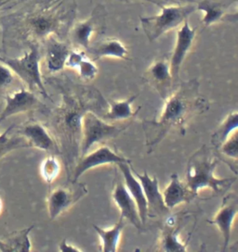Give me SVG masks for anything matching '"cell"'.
<instances>
[{"label": "cell", "instance_id": "obj_26", "mask_svg": "<svg viewBox=\"0 0 238 252\" xmlns=\"http://www.w3.org/2000/svg\"><path fill=\"white\" fill-rule=\"evenodd\" d=\"M34 225L11 234L4 240H0V251L5 252H29L32 250V243L29 234Z\"/></svg>", "mask_w": 238, "mask_h": 252}, {"label": "cell", "instance_id": "obj_14", "mask_svg": "<svg viewBox=\"0 0 238 252\" xmlns=\"http://www.w3.org/2000/svg\"><path fill=\"white\" fill-rule=\"evenodd\" d=\"M130 168L133 174L137 177L143 187L144 196L147 201L148 217H164L170 213V210L167 208L162 193L159 190V180L156 176H150L146 171L143 173H139L134 170L130 164Z\"/></svg>", "mask_w": 238, "mask_h": 252}, {"label": "cell", "instance_id": "obj_22", "mask_svg": "<svg viewBox=\"0 0 238 252\" xmlns=\"http://www.w3.org/2000/svg\"><path fill=\"white\" fill-rule=\"evenodd\" d=\"M176 219L168 218L159 237V252H184L188 244H184L181 237V225L176 224Z\"/></svg>", "mask_w": 238, "mask_h": 252}, {"label": "cell", "instance_id": "obj_18", "mask_svg": "<svg viewBox=\"0 0 238 252\" xmlns=\"http://www.w3.org/2000/svg\"><path fill=\"white\" fill-rule=\"evenodd\" d=\"M42 45L45 47V63L48 72L57 73L63 71L65 68L66 60L71 52L70 43L51 35Z\"/></svg>", "mask_w": 238, "mask_h": 252}, {"label": "cell", "instance_id": "obj_10", "mask_svg": "<svg viewBox=\"0 0 238 252\" xmlns=\"http://www.w3.org/2000/svg\"><path fill=\"white\" fill-rule=\"evenodd\" d=\"M119 163H131V160L122 155H119L116 151L107 146H102L91 152H87L84 156L79 158L78 163L72 172L70 182H78L81 175L88 170H91L99 166Z\"/></svg>", "mask_w": 238, "mask_h": 252}, {"label": "cell", "instance_id": "obj_2", "mask_svg": "<svg viewBox=\"0 0 238 252\" xmlns=\"http://www.w3.org/2000/svg\"><path fill=\"white\" fill-rule=\"evenodd\" d=\"M76 0H33L15 12L0 17L4 38L12 35L28 46L42 45L51 35L67 41L77 17Z\"/></svg>", "mask_w": 238, "mask_h": 252}, {"label": "cell", "instance_id": "obj_34", "mask_svg": "<svg viewBox=\"0 0 238 252\" xmlns=\"http://www.w3.org/2000/svg\"><path fill=\"white\" fill-rule=\"evenodd\" d=\"M59 251L62 252H82L80 249H78L76 246H73L67 242V240L64 238L59 244Z\"/></svg>", "mask_w": 238, "mask_h": 252}, {"label": "cell", "instance_id": "obj_36", "mask_svg": "<svg viewBox=\"0 0 238 252\" xmlns=\"http://www.w3.org/2000/svg\"><path fill=\"white\" fill-rule=\"evenodd\" d=\"M1 208H2V204H1V200H0V211H1Z\"/></svg>", "mask_w": 238, "mask_h": 252}, {"label": "cell", "instance_id": "obj_23", "mask_svg": "<svg viewBox=\"0 0 238 252\" xmlns=\"http://www.w3.org/2000/svg\"><path fill=\"white\" fill-rule=\"evenodd\" d=\"M87 52L93 58V60L103 58H117L127 60L128 54L125 45L116 38L102 40L95 45L88 47Z\"/></svg>", "mask_w": 238, "mask_h": 252}, {"label": "cell", "instance_id": "obj_24", "mask_svg": "<svg viewBox=\"0 0 238 252\" xmlns=\"http://www.w3.org/2000/svg\"><path fill=\"white\" fill-rule=\"evenodd\" d=\"M139 94L132 95L125 100L116 101L113 100L108 103V110L103 113L102 118L110 122H119V121H127L134 118L136 114L140 111L141 108L134 111L132 110V103L134 102Z\"/></svg>", "mask_w": 238, "mask_h": 252}, {"label": "cell", "instance_id": "obj_8", "mask_svg": "<svg viewBox=\"0 0 238 252\" xmlns=\"http://www.w3.org/2000/svg\"><path fill=\"white\" fill-rule=\"evenodd\" d=\"M87 194V185L78 182H71L69 186L54 188L49 192L47 198L48 216L50 220H55L59 215L78 203Z\"/></svg>", "mask_w": 238, "mask_h": 252}, {"label": "cell", "instance_id": "obj_19", "mask_svg": "<svg viewBox=\"0 0 238 252\" xmlns=\"http://www.w3.org/2000/svg\"><path fill=\"white\" fill-rule=\"evenodd\" d=\"M130 164L131 163H119L117 165L119 167V170L122 175L123 181L126 185V188L128 190V192L130 193L131 197H133V199L135 200L140 218L144 225L148 219L147 201H146V198L144 196L143 187H142L140 181L137 179V177L132 173Z\"/></svg>", "mask_w": 238, "mask_h": 252}, {"label": "cell", "instance_id": "obj_21", "mask_svg": "<svg viewBox=\"0 0 238 252\" xmlns=\"http://www.w3.org/2000/svg\"><path fill=\"white\" fill-rule=\"evenodd\" d=\"M238 0H199L197 3V10L204 12L202 24L210 26L223 20Z\"/></svg>", "mask_w": 238, "mask_h": 252}, {"label": "cell", "instance_id": "obj_16", "mask_svg": "<svg viewBox=\"0 0 238 252\" xmlns=\"http://www.w3.org/2000/svg\"><path fill=\"white\" fill-rule=\"evenodd\" d=\"M112 197L120 210V216L127 221H129L139 231H143L144 225L140 218L135 200L131 197L123 181V178L121 179L118 172L116 173V180L112 192Z\"/></svg>", "mask_w": 238, "mask_h": 252}, {"label": "cell", "instance_id": "obj_37", "mask_svg": "<svg viewBox=\"0 0 238 252\" xmlns=\"http://www.w3.org/2000/svg\"><path fill=\"white\" fill-rule=\"evenodd\" d=\"M188 1H190V0H188Z\"/></svg>", "mask_w": 238, "mask_h": 252}, {"label": "cell", "instance_id": "obj_30", "mask_svg": "<svg viewBox=\"0 0 238 252\" xmlns=\"http://www.w3.org/2000/svg\"><path fill=\"white\" fill-rule=\"evenodd\" d=\"M217 155L219 158L225 157L231 159L238 160V131L222 143V145L217 149Z\"/></svg>", "mask_w": 238, "mask_h": 252}, {"label": "cell", "instance_id": "obj_27", "mask_svg": "<svg viewBox=\"0 0 238 252\" xmlns=\"http://www.w3.org/2000/svg\"><path fill=\"white\" fill-rule=\"evenodd\" d=\"M238 111L231 112L222 121V124L216 129V131L211 136L210 141L215 150H217L222 143L230 136L231 134L238 131Z\"/></svg>", "mask_w": 238, "mask_h": 252}, {"label": "cell", "instance_id": "obj_11", "mask_svg": "<svg viewBox=\"0 0 238 252\" xmlns=\"http://www.w3.org/2000/svg\"><path fill=\"white\" fill-rule=\"evenodd\" d=\"M5 107L0 112V124L6 119L20 113L46 110L45 105L40 101L35 93L25 87L8 92L5 94Z\"/></svg>", "mask_w": 238, "mask_h": 252}, {"label": "cell", "instance_id": "obj_17", "mask_svg": "<svg viewBox=\"0 0 238 252\" xmlns=\"http://www.w3.org/2000/svg\"><path fill=\"white\" fill-rule=\"evenodd\" d=\"M238 213V195L235 193H231L223 197L222 205L219 211L215 214L213 219L207 220L209 224L216 225L222 234L223 239L222 251H226L230 243L232 227L234 220L237 218Z\"/></svg>", "mask_w": 238, "mask_h": 252}, {"label": "cell", "instance_id": "obj_3", "mask_svg": "<svg viewBox=\"0 0 238 252\" xmlns=\"http://www.w3.org/2000/svg\"><path fill=\"white\" fill-rule=\"evenodd\" d=\"M209 109L210 104L200 94L197 79L178 84V87L165 100L164 109L159 119L143 122L148 153H152L170 132L184 133L185 126L190 120Z\"/></svg>", "mask_w": 238, "mask_h": 252}, {"label": "cell", "instance_id": "obj_31", "mask_svg": "<svg viewBox=\"0 0 238 252\" xmlns=\"http://www.w3.org/2000/svg\"><path fill=\"white\" fill-rule=\"evenodd\" d=\"M79 71L80 78L84 82H90L98 75V67L93 60H91L88 56L86 55L80 62L79 66L76 69Z\"/></svg>", "mask_w": 238, "mask_h": 252}, {"label": "cell", "instance_id": "obj_5", "mask_svg": "<svg viewBox=\"0 0 238 252\" xmlns=\"http://www.w3.org/2000/svg\"><path fill=\"white\" fill-rule=\"evenodd\" d=\"M29 50L26 51L24 55L19 58H3L0 57V63H4L8 66L11 71L14 72L16 77L20 79L26 88L35 91L39 90L40 94L45 98L50 99L46 90L44 81L42 78V73L40 69V45H30L28 46Z\"/></svg>", "mask_w": 238, "mask_h": 252}, {"label": "cell", "instance_id": "obj_6", "mask_svg": "<svg viewBox=\"0 0 238 252\" xmlns=\"http://www.w3.org/2000/svg\"><path fill=\"white\" fill-rule=\"evenodd\" d=\"M159 15L141 17L143 32L150 42L159 39L167 32L181 26L189 16L197 11V4L162 6Z\"/></svg>", "mask_w": 238, "mask_h": 252}, {"label": "cell", "instance_id": "obj_33", "mask_svg": "<svg viewBox=\"0 0 238 252\" xmlns=\"http://www.w3.org/2000/svg\"><path fill=\"white\" fill-rule=\"evenodd\" d=\"M26 0H0V16Z\"/></svg>", "mask_w": 238, "mask_h": 252}, {"label": "cell", "instance_id": "obj_13", "mask_svg": "<svg viewBox=\"0 0 238 252\" xmlns=\"http://www.w3.org/2000/svg\"><path fill=\"white\" fill-rule=\"evenodd\" d=\"M143 78L157 90L164 101L173 92L176 86L170 71L169 61L167 59L155 61L144 72Z\"/></svg>", "mask_w": 238, "mask_h": 252}, {"label": "cell", "instance_id": "obj_7", "mask_svg": "<svg viewBox=\"0 0 238 252\" xmlns=\"http://www.w3.org/2000/svg\"><path fill=\"white\" fill-rule=\"evenodd\" d=\"M130 123L113 125L105 122L94 111H87L82 120L80 157L87 154L98 143L118 137L127 129Z\"/></svg>", "mask_w": 238, "mask_h": 252}, {"label": "cell", "instance_id": "obj_28", "mask_svg": "<svg viewBox=\"0 0 238 252\" xmlns=\"http://www.w3.org/2000/svg\"><path fill=\"white\" fill-rule=\"evenodd\" d=\"M14 126H10L4 134H0V158L5 157L8 153L19 149H30L29 143L22 135L9 136L8 133Z\"/></svg>", "mask_w": 238, "mask_h": 252}, {"label": "cell", "instance_id": "obj_4", "mask_svg": "<svg viewBox=\"0 0 238 252\" xmlns=\"http://www.w3.org/2000/svg\"><path fill=\"white\" fill-rule=\"evenodd\" d=\"M221 159L212 150L204 145L190 158L185 184L198 196L200 190L209 189L215 196L225 194L236 183L237 178H217L215 170Z\"/></svg>", "mask_w": 238, "mask_h": 252}, {"label": "cell", "instance_id": "obj_1", "mask_svg": "<svg viewBox=\"0 0 238 252\" xmlns=\"http://www.w3.org/2000/svg\"><path fill=\"white\" fill-rule=\"evenodd\" d=\"M48 81L62 94V103L52 112L50 128L70 180L72 172L80 158L83 117L89 110L102 115L108 108V103L95 87L77 85L70 79L50 78Z\"/></svg>", "mask_w": 238, "mask_h": 252}, {"label": "cell", "instance_id": "obj_25", "mask_svg": "<svg viewBox=\"0 0 238 252\" xmlns=\"http://www.w3.org/2000/svg\"><path fill=\"white\" fill-rule=\"evenodd\" d=\"M126 223L127 220L120 216L119 221L111 228L103 229L100 226L93 225V228L95 229L96 233L99 235L101 239L102 252H116L119 251L120 239Z\"/></svg>", "mask_w": 238, "mask_h": 252}, {"label": "cell", "instance_id": "obj_32", "mask_svg": "<svg viewBox=\"0 0 238 252\" xmlns=\"http://www.w3.org/2000/svg\"><path fill=\"white\" fill-rule=\"evenodd\" d=\"M15 74L8 66L4 63H0V94L8 90L15 81Z\"/></svg>", "mask_w": 238, "mask_h": 252}, {"label": "cell", "instance_id": "obj_15", "mask_svg": "<svg viewBox=\"0 0 238 252\" xmlns=\"http://www.w3.org/2000/svg\"><path fill=\"white\" fill-rule=\"evenodd\" d=\"M198 28L191 27L188 20L184 21L181 28L177 31L176 43L169 61L170 71L174 80L175 85L179 84V75L183 62L193 47L194 41L197 35Z\"/></svg>", "mask_w": 238, "mask_h": 252}, {"label": "cell", "instance_id": "obj_12", "mask_svg": "<svg viewBox=\"0 0 238 252\" xmlns=\"http://www.w3.org/2000/svg\"><path fill=\"white\" fill-rule=\"evenodd\" d=\"M18 134L29 143L31 148L61 156V150L53 134L48 128L36 120H30L20 128Z\"/></svg>", "mask_w": 238, "mask_h": 252}, {"label": "cell", "instance_id": "obj_35", "mask_svg": "<svg viewBox=\"0 0 238 252\" xmlns=\"http://www.w3.org/2000/svg\"><path fill=\"white\" fill-rule=\"evenodd\" d=\"M120 1H133V0H120ZM139 1L149 2L159 7H162V6H168V5H177L180 0H139Z\"/></svg>", "mask_w": 238, "mask_h": 252}, {"label": "cell", "instance_id": "obj_9", "mask_svg": "<svg viewBox=\"0 0 238 252\" xmlns=\"http://www.w3.org/2000/svg\"><path fill=\"white\" fill-rule=\"evenodd\" d=\"M105 16V8L102 5H98L93 9L91 15L85 21L73 24L68 33L67 41L70 45L87 50L90 46V41L93 34L103 30Z\"/></svg>", "mask_w": 238, "mask_h": 252}, {"label": "cell", "instance_id": "obj_20", "mask_svg": "<svg viewBox=\"0 0 238 252\" xmlns=\"http://www.w3.org/2000/svg\"><path fill=\"white\" fill-rule=\"evenodd\" d=\"M162 196L165 204L170 211L178 205L189 203L197 197L187 187L185 182L180 179L177 173L170 175V181L167 188L164 189Z\"/></svg>", "mask_w": 238, "mask_h": 252}, {"label": "cell", "instance_id": "obj_29", "mask_svg": "<svg viewBox=\"0 0 238 252\" xmlns=\"http://www.w3.org/2000/svg\"><path fill=\"white\" fill-rule=\"evenodd\" d=\"M40 172L46 183L51 184L55 181L61 172V163L57 155L49 154L40 166Z\"/></svg>", "mask_w": 238, "mask_h": 252}]
</instances>
